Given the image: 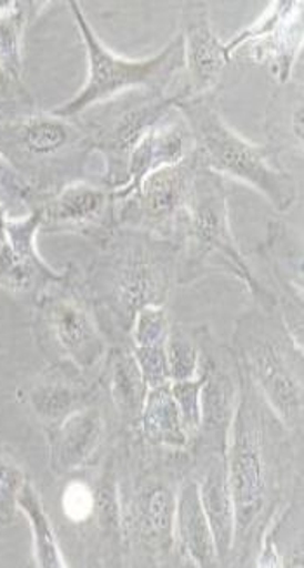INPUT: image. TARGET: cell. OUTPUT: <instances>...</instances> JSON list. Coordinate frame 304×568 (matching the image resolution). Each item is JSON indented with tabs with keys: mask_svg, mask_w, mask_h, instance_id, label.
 <instances>
[{
	"mask_svg": "<svg viewBox=\"0 0 304 568\" xmlns=\"http://www.w3.org/2000/svg\"><path fill=\"white\" fill-rule=\"evenodd\" d=\"M241 367V365H239ZM282 420L241 368L235 416L224 447L226 478L235 509L236 549L244 555L260 542L264 528L284 503L285 487L294 478V447Z\"/></svg>",
	"mask_w": 304,
	"mask_h": 568,
	"instance_id": "1",
	"label": "cell"
},
{
	"mask_svg": "<svg viewBox=\"0 0 304 568\" xmlns=\"http://www.w3.org/2000/svg\"><path fill=\"white\" fill-rule=\"evenodd\" d=\"M180 247L141 230L116 226L94 270L97 321L104 337L131 346L134 316L144 306H165L178 284Z\"/></svg>",
	"mask_w": 304,
	"mask_h": 568,
	"instance_id": "2",
	"label": "cell"
},
{
	"mask_svg": "<svg viewBox=\"0 0 304 568\" xmlns=\"http://www.w3.org/2000/svg\"><path fill=\"white\" fill-rule=\"evenodd\" d=\"M232 349L282 425L300 435L304 416L303 345L288 333L278 306H254L235 322Z\"/></svg>",
	"mask_w": 304,
	"mask_h": 568,
	"instance_id": "3",
	"label": "cell"
},
{
	"mask_svg": "<svg viewBox=\"0 0 304 568\" xmlns=\"http://www.w3.org/2000/svg\"><path fill=\"white\" fill-rule=\"evenodd\" d=\"M176 244L180 247L178 284H190L207 270L216 268L239 278L260 305L278 306L275 293L257 281L236 245L230 226L229 193L224 178L204 168L201 162L193 176Z\"/></svg>",
	"mask_w": 304,
	"mask_h": 568,
	"instance_id": "4",
	"label": "cell"
},
{
	"mask_svg": "<svg viewBox=\"0 0 304 568\" xmlns=\"http://www.w3.org/2000/svg\"><path fill=\"white\" fill-rule=\"evenodd\" d=\"M176 109L192 131L193 153L204 168L253 186L276 213H287L293 207L297 201L293 173L266 144L251 143L224 122L216 94L184 98Z\"/></svg>",
	"mask_w": 304,
	"mask_h": 568,
	"instance_id": "5",
	"label": "cell"
},
{
	"mask_svg": "<svg viewBox=\"0 0 304 568\" xmlns=\"http://www.w3.org/2000/svg\"><path fill=\"white\" fill-rule=\"evenodd\" d=\"M70 11L75 18L82 42L88 49L89 73L84 88L75 98L52 110V115L60 119H73L85 110L98 106L104 101L124 94L134 89L143 91L168 92L176 88L178 75L184 72L183 39L174 37L155 57L144 60H128L116 57L98 39L91 24L85 20L79 2H69Z\"/></svg>",
	"mask_w": 304,
	"mask_h": 568,
	"instance_id": "6",
	"label": "cell"
},
{
	"mask_svg": "<svg viewBox=\"0 0 304 568\" xmlns=\"http://www.w3.org/2000/svg\"><path fill=\"white\" fill-rule=\"evenodd\" d=\"M189 97V91L181 84L168 92L134 89L100 103L98 119L89 121L85 131L92 149L103 159L101 180L107 189L112 192L124 189L129 159L138 143L165 113Z\"/></svg>",
	"mask_w": 304,
	"mask_h": 568,
	"instance_id": "7",
	"label": "cell"
},
{
	"mask_svg": "<svg viewBox=\"0 0 304 568\" xmlns=\"http://www.w3.org/2000/svg\"><path fill=\"white\" fill-rule=\"evenodd\" d=\"M181 477L169 469L138 473L122 490L124 542L141 552V560L162 564L174 551V518Z\"/></svg>",
	"mask_w": 304,
	"mask_h": 568,
	"instance_id": "8",
	"label": "cell"
},
{
	"mask_svg": "<svg viewBox=\"0 0 304 568\" xmlns=\"http://www.w3.org/2000/svg\"><path fill=\"white\" fill-rule=\"evenodd\" d=\"M199 161L195 153L180 164L156 169L134 192L115 201L116 226L141 230L176 244Z\"/></svg>",
	"mask_w": 304,
	"mask_h": 568,
	"instance_id": "9",
	"label": "cell"
},
{
	"mask_svg": "<svg viewBox=\"0 0 304 568\" xmlns=\"http://www.w3.org/2000/svg\"><path fill=\"white\" fill-rule=\"evenodd\" d=\"M195 334L201 349L199 376L202 377L201 429L195 438L199 442L196 448L199 453H224L239 402L241 367L233 349L220 345L207 327L196 328Z\"/></svg>",
	"mask_w": 304,
	"mask_h": 568,
	"instance_id": "10",
	"label": "cell"
},
{
	"mask_svg": "<svg viewBox=\"0 0 304 568\" xmlns=\"http://www.w3.org/2000/svg\"><path fill=\"white\" fill-rule=\"evenodd\" d=\"M230 58L242 57L268 69L276 84L293 79L303 49V2L275 0L263 17L226 42Z\"/></svg>",
	"mask_w": 304,
	"mask_h": 568,
	"instance_id": "11",
	"label": "cell"
},
{
	"mask_svg": "<svg viewBox=\"0 0 304 568\" xmlns=\"http://www.w3.org/2000/svg\"><path fill=\"white\" fill-rule=\"evenodd\" d=\"M41 322L61 356L81 373L103 365L110 346L84 301L69 294L45 297Z\"/></svg>",
	"mask_w": 304,
	"mask_h": 568,
	"instance_id": "12",
	"label": "cell"
},
{
	"mask_svg": "<svg viewBox=\"0 0 304 568\" xmlns=\"http://www.w3.org/2000/svg\"><path fill=\"white\" fill-rule=\"evenodd\" d=\"M94 152L85 129L52 115H21L0 124V153L17 155L23 164L54 161L64 153Z\"/></svg>",
	"mask_w": 304,
	"mask_h": 568,
	"instance_id": "13",
	"label": "cell"
},
{
	"mask_svg": "<svg viewBox=\"0 0 304 568\" xmlns=\"http://www.w3.org/2000/svg\"><path fill=\"white\" fill-rule=\"evenodd\" d=\"M180 36L183 39L184 88L190 97L216 94L229 69L226 45L217 39L211 24L209 4L183 2L180 12Z\"/></svg>",
	"mask_w": 304,
	"mask_h": 568,
	"instance_id": "14",
	"label": "cell"
},
{
	"mask_svg": "<svg viewBox=\"0 0 304 568\" xmlns=\"http://www.w3.org/2000/svg\"><path fill=\"white\" fill-rule=\"evenodd\" d=\"M261 256L268 264L276 287L278 312L287 325L288 333L303 345V247L294 229L284 221H272L268 235L260 247Z\"/></svg>",
	"mask_w": 304,
	"mask_h": 568,
	"instance_id": "15",
	"label": "cell"
},
{
	"mask_svg": "<svg viewBox=\"0 0 304 568\" xmlns=\"http://www.w3.org/2000/svg\"><path fill=\"white\" fill-rule=\"evenodd\" d=\"M195 150L192 131L180 110L173 109L156 122L131 153L128 168V183L124 189L113 192L115 201L129 195L140 186L141 181L156 169L180 164Z\"/></svg>",
	"mask_w": 304,
	"mask_h": 568,
	"instance_id": "16",
	"label": "cell"
},
{
	"mask_svg": "<svg viewBox=\"0 0 304 568\" xmlns=\"http://www.w3.org/2000/svg\"><path fill=\"white\" fill-rule=\"evenodd\" d=\"M39 211L42 226L101 230L107 236L116 229L115 196L104 184L73 181Z\"/></svg>",
	"mask_w": 304,
	"mask_h": 568,
	"instance_id": "17",
	"label": "cell"
},
{
	"mask_svg": "<svg viewBox=\"0 0 304 568\" xmlns=\"http://www.w3.org/2000/svg\"><path fill=\"white\" fill-rule=\"evenodd\" d=\"M199 494L202 508L213 532L217 561L229 565L233 561V542H235V509L226 478L224 453L205 450L202 453L201 475H199Z\"/></svg>",
	"mask_w": 304,
	"mask_h": 568,
	"instance_id": "18",
	"label": "cell"
},
{
	"mask_svg": "<svg viewBox=\"0 0 304 568\" xmlns=\"http://www.w3.org/2000/svg\"><path fill=\"white\" fill-rule=\"evenodd\" d=\"M107 435L100 408L84 407L49 428V459L54 471L72 473L94 459Z\"/></svg>",
	"mask_w": 304,
	"mask_h": 568,
	"instance_id": "19",
	"label": "cell"
},
{
	"mask_svg": "<svg viewBox=\"0 0 304 568\" xmlns=\"http://www.w3.org/2000/svg\"><path fill=\"white\" fill-rule=\"evenodd\" d=\"M266 146L285 168V161H303L304 88L301 79L278 84L264 110Z\"/></svg>",
	"mask_w": 304,
	"mask_h": 568,
	"instance_id": "20",
	"label": "cell"
},
{
	"mask_svg": "<svg viewBox=\"0 0 304 568\" xmlns=\"http://www.w3.org/2000/svg\"><path fill=\"white\" fill-rule=\"evenodd\" d=\"M174 551L193 567H216V546L202 508L196 478H181L174 518Z\"/></svg>",
	"mask_w": 304,
	"mask_h": 568,
	"instance_id": "21",
	"label": "cell"
},
{
	"mask_svg": "<svg viewBox=\"0 0 304 568\" xmlns=\"http://www.w3.org/2000/svg\"><path fill=\"white\" fill-rule=\"evenodd\" d=\"M103 379L110 400L121 417L122 425L129 429H140L144 400L149 395V386L141 376L140 365L131 346L113 345L104 356Z\"/></svg>",
	"mask_w": 304,
	"mask_h": 568,
	"instance_id": "22",
	"label": "cell"
},
{
	"mask_svg": "<svg viewBox=\"0 0 304 568\" xmlns=\"http://www.w3.org/2000/svg\"><path fill=\"white\" fill-rule=\"evenodd\" d=\"M92 393L94 389L82 377L57 371L30 386L27 404L41 423L54 428L77 410L88 407Z\"/></svg>",
	"mask_w": 304,
	"mask_h": 568,
	"instance_id": "23",
	"label": "cell"
},
{
	"mask_svg": "<svg viewBox=\"0 0 304 568\" xmlns=\"http://www.w3.org/2000/svg\"><path fill=\"white\" fill-rule=\"evenodd\" d=\"M140 432L150 447L176 453L189 447L190 438L181 423L180 408L174 400L171 385L149 389L141 414Z\"/></svg>",
	"mask_w": 304,
	"mask_h": 568,
	"instance_id": "24",
	"label": "cell"
},
{
	"mask_svg": "<svg viewBox=\"0 0 304 568\" xmlns=\"http://www.w3.org/2000/svg\"><path fill=\"white\" fill-rule=\"evenodd\" d=\"M18 509L29 518L33 534V560L41 568H64L63 555L58 542L57 530L52 527L51 518L45 513L41 496L32 481L27 480L18 494Z\"/></svg>",
	"mask_w": 304,
	"mask_h": 568,
	"instance_id": "25",
	"label": "cell"
},
{
	"mask_svg": "<svg viewBox=\"0 0 304 568\" xmlns=\"http://www.w3.org/2000/svg\"><path fill=\"white\" fill-rule=\"evenodd\" d=\"M164 348L171 383L195 379L201 356L195 331H190L184 325L171 324Z\"/></svg>",
	"mask_w": 304,
	"mask_h": 568,
	"instance_id": "26",
	"label": "cell"
},
{
	"mask_svg": "<svg viewBox=\"0 0 304 568\" xmlns=\"http://www.w3.org/2000/svg\"><path fill=\"white\" fill-rule=\"evenodd\" d=\"M23 9L0 17V69L4 70L12 81L20 82L23 60H21V39L24 29Z\"/></svg>",
	"mask_w": 304,
	"mask_h": 568,
	"instance_id": "27",
	"label": "cell"
},
{
	"mask_svg": "<svg viewBox=\"0 0 304 568\" xmlns=\"http://www.w3.org/2000/svg\"><path fill=\"white\" fill-rule=\"evenodd\" d=\"M171 321L168 306H144L134 316L131 328L132 346H161L168 339Z\"/></svg>",
	"mask_w": 304,
	"mask_h": 568,
	"instance_id": "28",
	"label": "cell"
},
{
	"mask_svg": "<svg viewBox=\"0 0 304 568\" xmlns=\"http://www.w3.org/2000/svg\"><path fill=\"white\" fill-rule=\"evenodd\" d=\"M27 480H29L27 473L18 465L14 457L0 448V524L9 525L14 520L18 494Z\"/></svg>",
	"mask_w": 304,
	"mask_h": 568,
	"instance_id": "29",
	"label": "cell"
},
{
	"mask_svg": "<svg viewBox=\"0 0 304 568\" xmlns=\"http://www.w3.org/2000/svg\"><path fill=\"white\" fill-rule=\"evenodd\" d=\"M201 388L202 377L199 374L195 379L171 383V392L180 408L181 423L190 442L196 438L201 429Z\"/></svg>",
	"mask_w": 304,
	"mask_h": 568,
	"instance_id": "30",
	"label": "cell"
},
{
	"mask_svg": "<svg viewBox=\"0 0 304 568\" xmlns=\"http://www.w3.org/2000/svg\"><path fill=\"white\" fill-rule=\"evenodd\" d=\"M61 505H63L64 517L72 524H84L89 518L94 517L97 494L85 481L73 480L64 487Z\"/></svg>",
	"mask_w": 304,
	"mask_h": 568,
	"instance_id": "31",
	"label": "cell"
},
{
	"mask_svg": "<svg viewBox=\"0 0 304 568\" xmlns=\"http://www.w3.org/2000/svg\"><path fill=\"white\" fill-rule=\"evenodd\" d=\"M132 353L136 356L141 376H143L144 383H146L149 389L171 385L164 345L132 346Z\"/></svg>",
	"mask_w": 304,
	"mask_h": 568,
	"instance_id": "32",
	"label": "cell"
},
{
	"mask_svg": "<svg viewBox=\"0 0 304 568\" xmlns=\"http://www.w3.org/2000/svg\"><path fill=\"white\" fill-rule=\"evenodd\" d=\"M0 195L23 202L30 195L29 181L24 180L11 162L0 153Z\"/></svg>",
	"mask_w": 304,
	"mask_h": 568,
	"instance_id": "33",
	"label": "cell"
},
{
	"mask_svg": "<svg viewBox=\"0 0 304 568\" xmlns=\"http://www.w3.org/2000/svg\"><path fill=\"white\" fill-rule=\"evenodd\" d=\"M12 82L14 81H12L11 77L0 69V103H4L8 100L9 88H11Z\"/></svg>",
	"mask_w": 304,
	"mask_h": 568,
	"instance_id": "34",
	"label": "cell"
},
{
	"mask_svg": "<svg viewBox=\"0 0 304 568\" xmlns=\"http://www.w3.org/2000/svg\"><path fill=\"white\" fill-rule=\"evenodd\" d=\"M18 6L20 2H14V0H0V17L18 11Z\"/></svg>",
	"mask_w": 304,
	"mask_h": 568,
	"instance_id": "35",
	"label": "cell"
}]
</instances>
